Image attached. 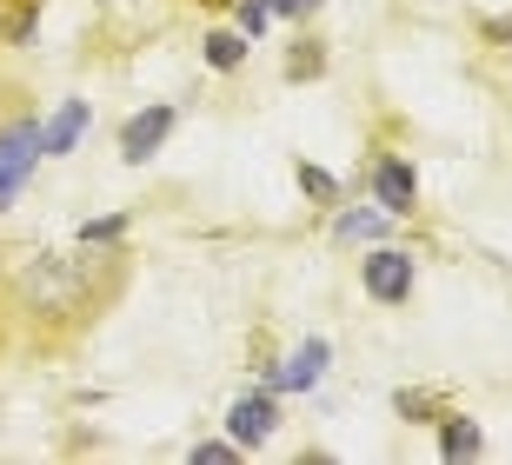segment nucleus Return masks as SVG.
<instances>
[{
	"label": "nucleus",
	"mask_w": 512,
	"mask_h": 465,
	"mask_svg": "<svg viewBox=\"0 0 512 465\" xmlns=\"http://www.w3.org/2000/svg\"><path fill=\"white\" fill-rule=\"evenodd\" d=\"M120 253L100 260L94 246H47V253H27V260L7 273V306L14 319H27L34 333H80L94 326V313L114 299V273Z\"/></svg>",
	"instance_id": "obj_1"
},
{
	"label": "nucleus",
	"mask_w": 512,
	"mask_h": 465,
	"mask_svg": "<svg viewBox=\"0 0 512 465\" xmlns=\"http://www.w3.org/2000/svg\"><path fill=\"white\" fill-rule=\"evenodd\" d=\"M40 160H47V153H40V120L34 113H14V120L0 127V213L27 193V180H34Z\"/></svg>",
	"instance_id": "obj_2"
},
{
	"label": "nucleus",
	"mask_w": 512,
	"mask_h": 465,
	"mask_svg": "<svg viewBox=\"0 0 512 465\" xmlns=\"http://www.w3.org/2000/svg\"><path fill=\"white\" fill-rule=\"evenodd\" d=\"M413 253H399V246H366V260H360V286L366 299H380V306H406L413 299Z\"/></svg>",
	"instance_id": "obj_3"
},
{
	"label": "nucleus",
	"mask_w": 512,
	"mask_h": 465,
	"mask_svg": "<svg viewBox=\"0 0 512 465\" xmlns=\"http://www.w3.org/2000/svg\"><path fill=\"white\" fill-rule=\"evenodd\" d=\"M173 127H180V107H173V100H153V107L127 113V127H120V160H127V167H147L153 153L173 140Z\"/></svg>",
	"instance_id": "obj_4"
},
{
	"label": "nucleus",
	"mask_w": 512,
	"mask_h": 465,
	"mask_svg": "<svg viewBox=\"0 0 512 465\" xmlns=\"http://www.w3.org/2000/svg\"><path fill=\"white\" fill-rule=\"evenodd\" d=\"M273 432H280V392H273V386L247 392V399H233V412H227V439H233L240 452L266 446Z\"/></svg>",
	"instance_id": "obj_5"
},
{
	"label": "nucleus",
	"mask_w": 512,
	"mask_h": 465,
	"mask_svg": "<svg viewBox=\"0 0 512 465\" xmlns=\"http://www.w3.org/2000/svg\"><path fill=\"white\" fill-rule=\"evenodd\" d=\"M366 186H373V200H380L393 220H406L419 206V173H413V160H399V153H380L373 173H366Z\"/></svg>",
	"instance_id": "obj_6"
},
{
	"label": "nucleus",
	"mask_w": 512,
	"mask_h": 465,
	"mask_svg": "<svg viewBox=\"0 0 512 465\" xmlns=\"http://www.w3.org/2000/svg\"><path fill=\"white\" fill-rule=\"evenodd\" d=\"M326 366H333V346H326V339H300L286 366L266 372V386H273V392H306V386H320Z\"/></svg>",
	"instance_id": "obj_7"
},
{
	"label": "nucleus",
	"mask_w": 512,
	"mask_h": 465,
	"mask_svg": "<svg viewBox=\"0 0 512 465\" xmlns=\"http://www.w3.org/2000/svg\"><path fill=\"white\" fill-rule=\"evenodd\" d=\"M386 233H393V213H386L380 200L340 206V213H333V246H380Z\"/></svg>",
	"instance_id": "obj_8"
},
{
	"label": "nucleus",
	"mask_w": 512,
	"mask_h": 465,
	"mask_svg": "<svg viewBox=\"0 0 512 465\" xmlns=\"http://www.w3.org/2000/svg\"><path fill=\"white\" fill-rule=\"evenodd\" d=\"M80 133H87V100H60V113L40 127V153L47 160H67L80 147Z\"/></svg>",
	"instance_id": "obj_9"
},
{
	"label": "nucleus",
	"mask_w": 512,
	"mask_h": 465,
	"mask_svg": "<svg viewBox=\"0 0 512 465\" xmlns=\"http://www.w3.org/2000/svg\"><path fill=\"white\" fill-rule=\"evenodd\" d=\"M433 426H439V459H479V452H486V426L466 419V412H446Z\"/></svg>",
	"instance_id": "obj_10"
},
{
	"label": "nucleus",
	"mask_w": 512,
	"mask_h": 465,
	"mask_svg": "<svg viewBox=\"0 0 512 465\" xmlns=\"http://www.w3.org/2000/svg\"><path fill=\"white\" fill-rule=\"evenodd\" d=\"M247 47H253V40L240 34V27H207V40H200V60H207L213 74H240V67H247Z\"/></svg>",
	"instance_id": "obj_11"
},
{
	"label": "nucleus",
	"mask_w": 512,
	"mask_h": 465,
	"mask_svg": "<svg viewBox=\"0 0 512 465\" xmlns=\"http://www.w3.org/2000/svg\"><path fill=\"white\" fill-rule=\"evenodd\" d=\"M293 180H300V193H306L313 206H340V180H333L326 167H313V160H300V167H293Z\"/></svg>",
	"instance_id": "obj_12"
},
{
	"label": "nucleus",
	"mask_w": 512,
	"mask_h": 465,
	"mask_svg": "<svg viewBox=\"0 0 512 465\" xmlns=\"http://www.w3.org/2000/svg\"><path fill=\"white\" fill-rule=\"evenodd\" d=\"M120 240H127V213H107V220L80 226V246H120Z\"/></svg>",
	"instance_id": "obj_13"
},
{
	"label": "nucleus",
	"mask_w": 512,
	"mask_h": 465,
	"mask_svg": "<svg viewBox=\"0 0 512 465\" xmlns=\"http://www.w3.org/2000/svg\"><path fill=\"white\" fill-rule=\"evenodd\" d=\"M313 74H326V54L313 47V40H300V54L286 60V80H313Z\"/></svg>",
	"instance_id": "obj_14"
},
{
	"label": "nucleus",
	"mask_w": 512,
	"mask_h": 465,
	"mask_svg": "<svg viewBox=\"0 0 512 465\" xmlns=\"http://www.w3.org/2000/svg\"><path fill=\"white\" fill-rule=\"evenodd\" d=\"M266 27H273V7H266V0H240V34L266 40Z\"/></svg>",
	"instance_id": "obj_15"
},
{
	"label": "nucleus",
	"mask_w": 512,
	"mask_h": 465,
	"mask_svg": "<svg viewBox=\"0 0 512 465\" xmlns=\"http://www.w3.org/2000/svg\"><path fill=\"white\" fill-rule=\"evenodd\" d=\"M233 459H240L233 439H200V446H193V465H233Z\"/></svg>",
	"instance_id": "obj_16"
},
{
	"label": "nucleus",
	"mask_w": 512,
	"mask_h": 465,
	"mask_svg": "<svg viewBox=\"0 0 512 465\" xmlns=\"http://www.w3.org/2000/svg\"><path fill=\"white\" fill-rule=\"evenodd\" d=\"M273 7V20H306V14H320L326 0H266Z\"/></svg>",
	"instance_id": "obj_17"
},
{
	"label": "nucleus",
	"mask_w": 512,
	"mask_h": 465,
	"mask_svg": "<svg viewBox=\"0 0 512 465\" xmlns=\"http://www.w3.org/2000/svg\"><path fill=\"white\" fill-rule=\"evenodd\" d=\"M193 7H227V0H193Z\"/></svg>",
	"instance_id": "obj_18"
}]
</instances>
